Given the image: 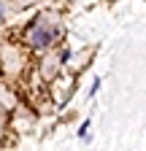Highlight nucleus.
<instances>
[{"label": "nucleus", "instance_id": "f257e3e1", "mask_svg": "<svg viewBox=\"0 0 146 151\" xmlns=\"http://www.w3.org/2000/svg\"><path fill=\"white\" fill-rule=\"evenodd\" d=\"M60 27L57 24H46L43 19H38V22H33L30 30H27V43L33 49H46L54 43V38H57Z\"/></svg>", "mask_w": 146, "mask_h": 151}, {"label": "nucleus", "instance_id": "f03ea898", "mask_svg": "<svg viewBox=\"0 0 146 151\" xmlns=\"http://www.w3.org/2000/svg\"><path fill=\"white\" fill-rule=\"evenodd\" d=\"M3 14H6V8H3V3H0V22H3Z\"/></svg>", "mask_w": 146, "mask_h": 151}]
</instances>
